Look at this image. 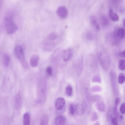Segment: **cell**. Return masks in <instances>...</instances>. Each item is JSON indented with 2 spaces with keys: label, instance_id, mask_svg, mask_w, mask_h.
Segmentation results:
<instances>
[{
  "label": "cell",
  "instance_id": "obj_1",
  "mask_svg": "<svg viewBox=\"0 0 125 125\" xmlns=\"http://www.w3.org/2000/svg\"><path fill=\"white\" fill-rule=\"evenodd\" d=\"M97 55L99 61L103 68L107 70L110 64L109 55L105 49L100 46L97 50Z\"/></svg>",
  "mask_w": 125,
  "mask_h": 125
},
{
  "label": "cell",
  "instance_id": "obj_2",
  "mask_svg": "<svg viewBox=\"0 0 125 125\" xmlns=\"http://www.w3.org/2000/svg\"><path fill=\"white\" fill-rule=\"evenodd\" d=\"M5 22L8 33L12 34L16 30L17 26L12 21L10 17L6 18L5 20Z\"/></svg>",
  "mask_w": 125,
  "mask_h": 125
},
{
  "label": "cell",
  "instance_id": "obj_3",
  "mask_svg": "<svg viewBox=\"0 0 125 125\" xmlns=\"http://www.w3.org/2000/svg\"><path fill=\"white\" fill-rule=\"evenodd\" d=\"M14 52L16 56L22 62L23 66L27 68L28 65L25 61L24 52L22 47L19 45L16 46L14 48Z\"/></svg>",
  "mask_w": 125,
  "mask_h": 125
},
{
  "label": "cell",
  "instance_id": "obj_4",
  "mask_svg": "<svg viewBox=\"0 0 125 125\" xmlns=\"http://www.w3.org/2000/svg\"><path fill=\"white\" fill-rule=\"evenodd\" d=\"M83 66V55H80L76 63V68L77 74H80L82 71Z\"/></svg>",
  "mask_w": 125,
  "mask_h": 125
},
{
  "label": "cell",
  "instance_id": "obj_5",
  "mask_svg": "<svg viewBox=\"0 0 125 125\" xmlns=\"http://www.w3.org/2000/svg\"><path fill=\"white\" fill-rule=\"evenodd\" d=\"M22 102V95L21 93L19 92L16 96L15 98V106L16 110H19L21 108Z\"/></svg>",
  "mask_w": 125,
  "mask_h": 125
},
{
  "label": "cell",
  "instance_id": "obj_6",
  "mask_svg": "<svg viewBox=\"0 0 125 125\" xmlns=\"http://www.w3.org/2000/svg\"><path fill=\"white\" fill-rule=\"evenodd\" d=\"M56 12L58 15L62 19L66 18L68 14V11L66 8L63 6H61L59 7Z\"/></svg>",
  "mask_w": 125,
  "mask_h": 125
},
{
  "label": "cell",
  "instance_id": "obj_7",
  "mask_svg": "<svg viewBox=\"0 0 125 125\" xmlns=\"http://www.w3.org/2000/svg\"><path fill=\"white\" fill-rule=\"evenodd\" d=\"M114 37L116 39L121 40L125 36V30L123 28H120L118 29L115 32Z\"/></svg>",
  "mask_w": 125,
  "mask_h": 125
},
{
  "label": "cell",
  "instance_id": "obj_8",
  "mask_svg": "<svg viewBox=\"0 0 125 125\" xmlns=\"http://www.w3.org/2000/svg\"><path fill=\"white\" fill-rule=\"evenodd\" d=\"M65 104V100L63 98H57L55 101V107L58 110H61Z\"/></svg>",
  "mask_w": 125,
  "mask_h": 125
},
{
  "label": "cell",
  "instance_id": "obj_9",
  "mask_svg": "<svg viewBox=\"0 0 125 125\" xmlns=\"http://www.w3.org/2000/svg\"><path fill=\"white\" fill-rule=\"evenodd\" d=\"M72 51L70 48L66 49L63 51L62 56L64 62H67L69 60L72 55Z\"/></svg>",
  "mask_w": 125,
  "mask_h": 125
},
{
  "label": "cell",
  "instance_id": "obj_10",
  "mask_svg": "<svg viewBox=\"0 0 125 125\" xmlns=\"http://www.w3.org/2000/svg\"><path fill=\"white\" fill-rule=\"evenodd\" d=\"M39 59V57L38 55H33L31 57L30 61V63L31 66L33 67L37 66L38 65Z\"/></svg>",
  "mask_w": 125,
  "mask_h": 125
},
{
  "label": "cell",
  "instance_id": "obj_11",
  "mask_svg": "<svg viewBox=\"0 0 125 125\" xmlns=\"http://www.w3.org/2000/svg\"><path fill=\"white\" fill-rule=\"evenodd\" d=\"M90 23L91 26L97 31L100 30L99 24L96 18L94 16H92L90 18Z\"/></svg>",
  "mask_w": 125,
  "mask_h": 125
},
{
  "label": "cell",
  "instance_id": "obj_12",
  "mask_svg": "<svg viewBox=\"0 0 125 125\" xmlns=\"http://www.w3.org/2000/svg\"><path fill=\"white\" fill-rule=\"evenodd\" d=\"M66 119L64 116L60 115L56 117L55 119L54 122L55 124L57 125H62L65 123Z\"/></svg>",
  "mask_w": 125,
  "mask_h": 125
},
{
  "label": "cell",
  "instance_id": "obj_13",
  "mask_svg": "<svg viewBox=\"0 0 125 125\" xmlns=\"http://www.w3.org/2000/svg\"><path fill=\"white\" fill-rule=\"evenodd\" d=\"M109 14L110 19L112 21L116 22L118 21L119 18L118 15L112 9H110Z\"/></svg>",
  "mask_w": 125,
  "mask_h": 125
},
{
  "label": "cell",
  "instance_id": "obj_14",
  "mask_svg": "<svg viewBox=\"0 0 125 125\" xmlns=\"http://www.w3.org/2000/svg\"><path fill=\"white\" fill-rule=\"evenodd\" d=\"M100 22L102 26L104 27L107 26L109 24V21L108 18L103 15L100 17Z\"/></svg>",
  "mask_w": 125,
  "mask_h": 125
},
{
  "label": "cell",
  "instance_id": "obj_15",
  "mask_svg": "<svg viewBox=\"0 0 125 125\" xmlns=\"http://www.w3.org/2000/svg\"><path fill=\"white\" fill-rule=\"evenodd\" d=\"M30 116L28 113H26L23 115V123L24 125H29L30 123Z\"/></svg>",
  "mask_w": 125,
  "mask_h": 125
},
{
  "label": "cell",
  "instance_id": "obj_16",
  "mask_svg": "<svg viewBox=\"0 0 125 125\" xmlns=\"http://www.w3.org/2000/svg\"><path fill=\"white\" fill-rule=\"evenodd\" d=\"M75 110L77 114L79 116L82 115L83 111L82 105L79 104H77L76 105Z\"/></svg>",
  "mask_w": 125,
  "mask_h": 125
},
{
  "label": "cell",
  "instance_id": "obj_17",
  "mask_svg": "<svg viewBox=\"0 0 125 125\" xmlns=\"http://www.w3.org/2000/svg\"><path fill=\"white\" fill-rule=\"evenodd\" d=\"M48 123V118L46 115H43L41 117L40 120V125H47Z\"/></svg>",
  "mask_w": 125,
  "mask_h": 125
},
{
  "label": "cell",
  "instance_id": "obj_18",
  "mask_svg": "<svg viewBox=\"0 0 125 125\" xmlns=\"http://www.w3.org/2000/svg\"><path fill=\"white\" fill-rule=\"evenodd\" d=\"M118 67L120 70H124L125 68V61L124 59L120 60L118 62Z\"/></svg>",
  "mask_w": 125,
  "mask_h": 125
},
{
  "label": "cell",
  "instance_id": "obj_19",
  "mask_svg": "<svg viewBox=\"0 0 125 125\" xmlns=\"http://www.w3.org/2000/svg\"><path fill=\"white\" fill-rule=\"evenodd\" d=\"M125 80V77L124 74L122 73H120L118 76V80L119 83L120 84H122L124 83Z\"/></svg>",
  "mask_w": 125,
  "mask_h": 125
},
{
  "label": "cell",
  "instance_id": "obj_20",
  "mask_svg": "<svg viewBox=\"0 0 125 125\" xmlns=\"http://www.w3.org/2000/svg\"><path fill=\"white\" fill-rule=\"evenodd\" d=\"M3 62L4 65L6 66L9 65L10 61V59L9 56L7 54L3 56Z\"/></svg>",
  "mask_w": 125,
  "mask_h": 125
},
{
  "label": "cell",
  "instance_id": "obj_21",
  "mask_svg": "<svg viewBox=\"0 0 125 125\" xmlns=\"http://www.w3.org/2000/svg\"><path fill=\"white\" fill-rule=\"evenodd\" d=\"M65 92L67 95L68 96H71L72 94V88L71 86L69 85L66 88Z\"/></svg>",
  "mask_w": 125,
  "mask_h": 125
},
{
  "label": "cell",
  "instance_id": "obj_22",
  "mask_svg": "<svg viewBox=\"0 0 125 125\" xmlns=\"http://www.w3.org/2000/svg\"><path fill=\"white\" fill-rule=\"evenodd\" d=\"M56 34L52 32L49 34L48 36V38L50 40H53L56 39Z\"/></svg>",
  "mask_w": 125,
  "mask_h": 125
},
{
  "label": "cell",
  "instance_id": "obj_23",
  "mask_svg": "<svg viewBox=\"0 0 125 125\" xmlns=\"http://www.w3.org/2000/svg\"><path fill=\"white\" fill-rule=\"evenodd\" d=\"M69 111L70 114L72 115H74L75 112V108L74 105L71 104L69 107Z\"/></svg>",
  "mask_w": 125,
  "mask_h": 125
},
{
  "label": "cell",
  "instance_id": "obj_24",
  "mask_svg": "<svg viewBox=\"0 0 125 125\" xmlns=\"http://www.w3.org/2000/svg\"><path fill=\"white\" fill-rule=\"evenodd\" d=\"M120 110L121 113L122 114H124L125 113V105L124 103H123L121 105Z\"/></svg>",
  "mask_w": 125,
  "mask_h": 125
},
{
  "label": "cell",
  "instance_id": "obj_25",
  "mask_svg": "<svg viewBox=\"0 0 125 125\" xmlns=\"http://www.w3.org/2000/svg\"><path fill=\"white\" fill-rule=\"evenodd\" d=\"M86 37L87 38L90 40H93V36L92 34L90 32H88L86 35Z\"/></svg>",
  "mask_w": 125,
  "mask_h": 125
},
{
  "label": "cell",
  "instance_id": "obj_26",
  "mask_svg": "<svg viewBox=\"0 0 125 125\" xmlns=\"http://www.w3.org/2000/svg\"><path fill=\"white\" fill-rule=\"evenodd\" d=\"M46 72L49 76H51L52 74V70L51 67H48L46 69Z\"/></svg>",
  "mask_w": 125,
  "mask_h": 125
},
{
  "label": "cell",
  "instance_id": "obj_27",
  "mask_svg": "<svg viewBox=\"0 0 125 125\" xmlns=\"http://www.w3.org/2000/svg\"><path fill=\"white\" fill-rule=\"evenodd\" d=\"M111 122L112 124L113 125H117L118 124L117 120L115 117H113L112 118Z\"/></svg>",
  "mask_w": 125,
  "mask_h": 125
},
{
  "label": "cell",
  "instance_id": "obj_28",
  "mask_svg": "<svg viewBox=\"0 0 125 125\" xmlns=\"http://www.w3.org/2000/svg\"><path fill=\"white\" fill-rule=\"evenodd\" d=\"M120 101V98L119 97L117 98L115 100V107L119 104Z\"/></svg>",
  "mask_w": 125,
  "mask_h": 125
},
{
  "label": "cell",
  "instance_id": "obj_29",
  "mask_svg": "<svg viewBox=\"0 0 125 125\" xmlns=\"http://www.w3.org/2000/svg\"><path fill=\"white\" fill-rule=\"evenodd\" d=\"M119 55L120 56L123 58H125V51L124 50L119 53Z\"/></svg>",
  "mask_w": 125,
  "mask_h": 125
},
{
  "label": "cell",
  "instance_id": "obj_30",
  "mask_svg": "<svg viewBox=\"0 0 125 125\" xmlns=\"http://www.w3.org/2000/svg\"><path fill=\"white\" fill-rule=\"evenodd\" d=\"M120 0H112L113 2L115 3L118 2Z\"/></svg>",
  "mask_w": 125,
  "mask_h": 125
},
{
  "label": "cell",
  "instance_id": "obj_31",
  "mask_svg": "<svg viewBox=\"0 0 125 125\" xmlns=\"http://www.w3.org/2000/svg\"><path fill=\"white\" fill-rule=\"evenodd\" d=\"M123 25L124 26H125V19L123 21Z\"/></svg>",
  "mask_w": 125,
  "mask_h": 125
}]
</instances>
